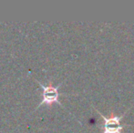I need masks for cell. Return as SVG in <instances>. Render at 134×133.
Wrapping results in <instances>:
<instances>
[{"instance_id": "obj_1", "label": "cell", "mask_w": 134, "mask_h": 133, "mask_svg": "<svg viewBox=\"0 0 134 133\" xmlns=\"http://www.w3.org/2000/svg\"><path fill=\"white\" fill-rule=\"evenodd\" d=\"M37 82L41 86V88H42V89H43V93H42L43 99H42V100H41V102L37 105V108H39V107L43 104L51 105L52 103H55V102L58 103V104H59V105H61L59 102V100H58L59 95H60L59 91H58V88L61 86V84L58 85L57 87H54V86L52 85L51 81L48 83V85H46V86H44L43 84H41L40 82L37 81Z\"/></svg>"}, {"instance_id": "obj_2", "label": "cell", "mask_w": 134, "mask_h": 133, "mask_svg": "<svg viewBox=\"0 0 134 133\" xmlns=\"http://www.w3.org/2000/svg\"><path fill=\"white\" fill-rule=\"evenodd\" d=\"M96 110L99 112V115L104 119V130H103L102 133H121L122 129L124 127L128 126V124H120V120H121V119L123 118V115L126 112L121 116H115L113 114V112H111L109 117H106V116H103L98 109Z\"/></svg>"}]
</instances>
